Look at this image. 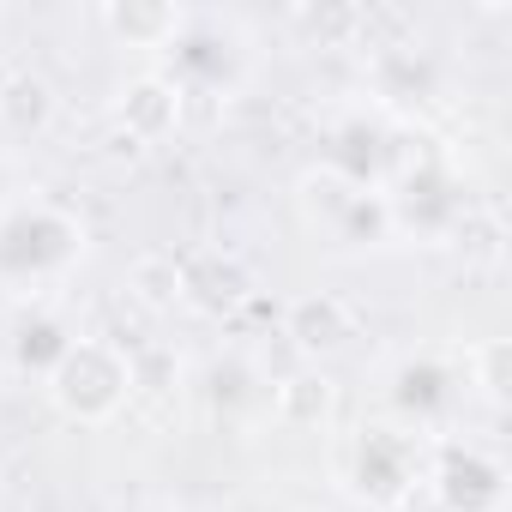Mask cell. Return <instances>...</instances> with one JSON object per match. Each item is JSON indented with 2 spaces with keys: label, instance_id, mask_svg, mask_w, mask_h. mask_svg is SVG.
Listing matches in <instances>:
<instances>
[{
  "label": "cell",
  "instance_id": "6da1fadb",
  "mask_svg": "<svg viewBox=\"0 0 512 512\" xmlns=\"http://www.w3.org/2000/svg\"><path fill=\"white\" fill-rule=\"evenodd\" d=\"M133 398V374L127 356L103 338H79L61 350V362L49 368V404L79 422V428H103L121 416V404Z\"/></svg>",
  "mask_w": 512,
  "mask_h": 512
},
{
  "label": "cell",
  "instance_id": "7a4b0ae2",
  "mask_svg": "<svg viewBox=\"0 0 512 512\" xmlns=\"http://www.w3.org/2000/svg\"><path fill=\"white\" fill-rule=\"evenodd\" d=\"M181 109H187V97H181V85L169 73H133L121 85V97H115V121H121V133L133 145L175 139L181 133Z\"/></svg>",
  "mask_w": 512,
  "mask_h": 512
},
{
  "label": "cell",
  "instance_id": "3957f363",
  "mask_svg": "<svg viewBox=\"0 0 512 512\" xmlns=\"http://www.w3.org/2000/svg\"><path fill=\"white\" fill-rule=\"evenodd\" d=\"M284 338L296 344L302 362L320 368V356H338L356 338V308L344 296H332V290H308V296H296L284 308Z\"/></svg>",
  "mask_w": 512,
  "mask_h": 512
},
{
  "label": "cell",
  "instance_id": "277c9868",
  "mask_svg": "<svg viewBox=\"0 0 512 512\" xmlns=\"http://www.w3.org/2000/svg\"><path fill=\"white\" fill-rule=\"evenodd\" d=\"M97 19L127 49H169L187 31V7H175V0H103Z\"/></svg>",
  "mask_w": 512,
  "mask_h": 512
},
{
  "label": "cell",
  "instance_id": "5b68a950",
  "mask_svg": "<svg viewBox=\"0 0 512 512\" xmlns=\"http://www.w3.org/2000/svg\"><path fill=\"white\" fill-rule=\"evenodd\" d=\"M181 290H187V308L199 314H235L241 302H253V272L235 253H199V260L181 266Z\"/></svg>",
  "mask_w": 512,
  "mask_h": 512
},
{
  "label": "cell",
  "instance_id": "8992f818",
  "mask_svg": "<svg viewBox=\"0 0 512 512\" xmlns=\"http://www.w3.org/2000/svg\"><path fill=\"white\" fill-rule=\"evenodd\" d=\"M272 410H278L284 428H326V422L338 416V380H332L326 368L302 362L296 374H284V380L272 386Z\"/></svg>",
  "mask_w": 512,
  "mask_h": 512
},
{
  "label": "cell",
  "instance_id": "52a82bcc",
  "mask_svg": "<svg viewBox=\"0 0 512 512\" xmlns=\"http://www.w3.org/2000/svg\"><path fill=\"white\" fill-rule=\"evenodd\" d=\"M55 85L43 73H7L0 79V133H13V139H37L55 127Z\"/></svg>",
  "mask_w": 512,
  "mask_h": 512
},
{
  "label": "cell",
  "instance_id": "ba28073f",
  "mask_svg": "<svg viewBox=\"0 0 512 512\" xmlns=\"http://www.w3.org/2000/svg\"><path fill=\"white\" fill-rule=\"evenodd\" d=\"M127 296H133L145 314H175V308H187L181 260H175V253H139V260L127 266Z\"/></svg>",
  "mask_w": 512,
  "mask_h": 512
},
{
  "label": "cell",
  "instance_id": "9c48e42d",
  "mask_svg": "<svg viewBox=\"0 0 512 512\" xmlns=\"http://www.w3.org/2000/svg\"><path fill=\"white\" fill-rule=\"evenodd\" d=\"M356 199H362V187H356L344 169H332V163H320V169L302 175V205L320 211V217H350Z\"/></svg>",
  "mask_w": 512,
  "mask_h": 512
},
{
  "label": "cell",
  "instance_id": "30bf717a",
  "mask_svg": "<svg viewBox=\"0 0 512 512\" xmlns=\"http://www.w3.org/2000/svg\"><path fill=\"white\" fill-rule=\"evenodd\" d=\"M458 253H464V266H500V253H506V229L494 211H464V223L452 229Z\"/></svg>",
  "mask_w": 512,
  "mask_h": 512
},
{
  "label": "cell",
  "instance_id": "8fae6325",
  "mask_svg": "<svg viewBox=\"0 0 512 512\" xmlns=\"http://www.w3.org/2000/svg\"><path fill=\"white\" fill-rule=\"evenodd\" d=\"M464 362H470L482 398H488V404H506V392H512V344H506V338H482V344L464 350Z\"/></svg>",
  "mask_w": 512,
  "mask_h": 512
},
{
  "label": "cell",
  "instance_id": "7c38bea8",
  "mask_svg": "<svg viewBox=\"0 0 512 512\" xmlns=\"http://www.w3.org/2000/svg\"><path fill=\"white\" fill-rule=\"evenodd\" d=\"M302 512H314V506H302Z\"/></svg>",
  "mask_w": 512,
  "mask_h": 512
}]
</instances>
